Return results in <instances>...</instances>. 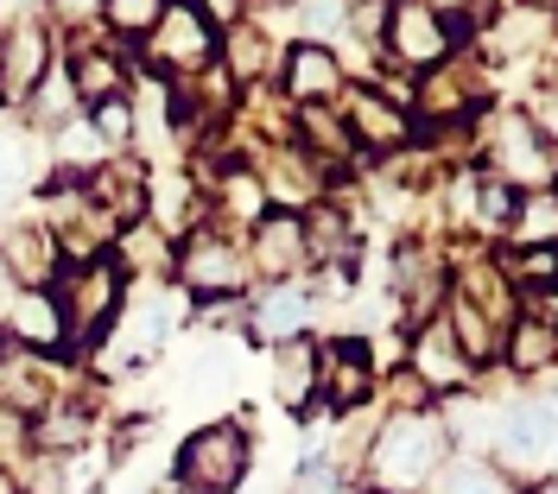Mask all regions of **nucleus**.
<instances>
[{
	"mask_svg": "<svg viewBox=\"0 0 558 494\" xmlns=\"http://www.w3.org/2000/svg\"><path fill=\"white\" fill-rule=\"evenodd\" d=\"M114 267L128 273V280H159V273H172V235L166 229H153V222H134V229H121L114 235Z\"/></svg>",
	"mask_w": 558,
	"mask_h": 494,
	"instance_id": "aec40b11",
	"label": "nucleus"
},
{
	"mask_svg": "<svg viewBox=\"0 0 558 494\" xmlns=\"http://www.w3.org/2000/svg\"><path fill=\"white\" fill-rule=\"evenodd\" d=\"M70 89H76V102H108V96H128V58H121V45H76L70 51Z\"/></svg>",
	"mask_w": 558,
	"mask_h": 494,
	"instance_id": "6ab92c4d",
	"label": "nucleus"
},
{
	"mask_svg": "<svg viewBox=\"0 0 558 494\" xmlns=\"http://www.w3.org/2000/svg\"><path fill=\"white\" fill-rule=\"evenodd\" d=\"M247 280L260 273L267 285H286L305 260H312V247H305V222L292 210H267L254 229H247Z\"/></svg>",
	"mask_w": 558,
	"mask_h": 494,
	"instance_id": "1a4fd4ad",
	"label": "nucleus"
},
{
	"mask_svg": "<svg viewBox=\"0 0 558 494\" xmlns=\"http://www.w3.org/2000/svg\"><path fill=\"white\" fill-rule=\"evenodd\" d=\"M58 152H64L70 165H102V159H108L102 140L89 134V121H70V127H64V146H58Z\"/></svg>",
	"mask_w": 558,
	"mask_h": 494,
	"instance_id": "a19ab883",
	"label": "nucleus"
},
{
	"mask_svg": "<svg viewBox=\"0 0 558 494\" xmlns=\"http://www.w3.org/2000/svg\"><path fill=\"white\" fill-rule=\"evenodd\" d=\"M526 121H533V127H539V140L558 152V89H546V96L533 102V114H526Z\"/></svg>",
	"mask_w": 558,
	"mask_h": 494,
	"instance_id": "79ce46f5",
	"label": "nucleus"
},
{
	"mask_svg": "<svg viewBox=\"0 0 558 494\" xmlns=\"http://www.w3.org/2000/svg\"><path fill=\"white\" fill-rule=\"evenodd\" d=\"M146 184H153V177H146L140 159H102L96 172L83 177V197H89L114 229H134V222H146Z\"/></svg>",
	"mask_w": 558,
	"mask_h": 494,
	"instance_id": "f8f14e48",
	"label": "nucleus"
},
{
	"mask_svg": "<svg viewBox=\"0 0 558 494\" xmlns=\"http://www.w3.org/2000/svg\"><path fill=\"white\" fill-rule=\"evenodd\" d=\"M216 58H222V76L229 83H260L267 64H274V38L260 33V26H222Z\"/></svg>",
	"mask_w": 558,
	"mask_h": 494,
	"instance_id": "393cba45",
	"label": "nucleus"
},
{
	"mask_svg": "<svg viewBox=\"0 0 558 494\" xmlns=\"http://www.w3.org/2000/svg\"><path fill=\"white\" fill-rule=\"evenodd\" d=\"M343 127H349V140L368 146V152H400L407 134H413L407 108L387 102L381 89H349L343 96Z\"/></svg>",
	"mask_w": 558,
	"mask_h": 494,
	"instance_id": "2eb2a0df",
	"label": "nucleus"
},
{
	"mask_svg": "<svg viewBox=\"0 0 558 494\" xmlns=\"http://www.w3.org/2000/svg\"><path fill=\"white\" fill-rule=\"evenodd\" d=\"M343 494H375V489H343Z\"/></svg>",
	"mask_w": 558,
	"mask_h": 494,
	"instance_id": "3c124183",
	"label": "nucleus"
},
{
	"mask_svg": "<svg viewBox=\"0 0 558 494\" xmlns=\"http://www.w3.org/2000/svg\"><path fill=\"white\" fill-rule=\"evenodd\" d=\"M33 437H38V450H76V444L89 437V412H83V406H64V412L51 406V412L38 419Z\"/></svg>",
	"mask_w": 558,
	"mask_h": 494,
	"instance_id": "72a5a7b5",
	"label": "nucleus"
},
{
	"mask_svg": "<svg viewBox=\"0 0 558 494\" xmlns=\"http://www.w3.org/2000/svg\"><path fill=\"white\" fill-rule=\"evenodd\" d=\"M0 349H7V336H0Z\"/></svg>",
	"mask_w": 558,
	"mask_h": 494,
	"instance_id": "603ef678",
	"label": "nucleus"
},
{
	"mask_svg": "<svg viewBox=\"0 0 558 494\" xmlns=\"http://www.w3.org/2000/svg\"><path fill=\"white\" fill-rule=\"evenodd\" d=\"M381 45L393 51V64H407V71H438L451 58V20L432 0H387Z\"/></svg>",
	"mask_w": 558,
	"mask_h": 494,
	"instance_id": "39448f33",
	"label": "nucleus"
},
{
	"mask_svg": "<svg viewBox=\"0 0 558 494\" xmlns=\"http://www.w3.org/2000/svg\"><path fill=\"white\" fill-rule=\"evenodd\" d=\"M432 7H457V13H463V7H470V0H432Z\"/></svg>",
	"mask_w": 558,
	"mask_h": 494,
	"instance_id": "09e8293b",
	"label": "nucleus"
},
{
	"mask_svg": "<svg viewBox=\"0 0 558 494\" xmlns=\"http://www.w3.org/2000/svg\"><path fill=\"white\" fill-rule=\"evenodd\" d=\"M299 127H305V140H312V152H349V127L330 114V102H317V108H305L299 114Z\"/></svg>",
	"mask_w": 558,
	"mask_h": 494,
	"instance_id": "e433bc0d",
	"label": "nucleus"
},
{
	"mask_svg": "<svg viewBox=\"0 0 558 494\" xmlns=\"http://www.w3.org/2000/svg\"><path fill=\"white\" fill-rule=\"evenodd\" d=\"M407 374H413L425 393H457L470 381V355L457 349V336L445 323H425L413 336V361H407Z\"/></svg>",
	"mask_w": 558,
	"mask_h": 494,
	"instance_id": "f3484780",
	"label": "nucleus"
},
{
	"mask_svg": "<svg viewBox=\"0 0 558 494\" xmlns=\"http://www.w3.org/2000/svg\"><path fill=\"white\" fill-rule=\"evenodd\" d=\"M51 76V33L38 20H20L0 33V102H33V89Z\"/></svg>",
	"mask_w": 558,
	"mask_h": 494,
	"instance_id": "9d476101",
	"label": "nucleus"
},
{
	"mask_svg": "<svg viewBox=\"0 0 558 494\" xmlns=\"http://www.w3.org/2000/svg\"><path fill=\"white\" fill-rule=\"evenodd\" d=\"M501 361L514 374H546L558 361V323H539V318H514V330H501Z\"/></svg>",
	"mask_w": 558,
	"mask_h": 494,
	"instance_id": "a878e982",
	"label": "nucleus"
},
{
	"mask_svg": "<svg viewBox=\"0 0 558 494\" xmlns=\"http://www.w3.org/2000/svg\"><path fill=\"white\" fill-rule=\"evenodd\" d=\"M254 7H286V0H254Z\"/></svg>",
	"mask_w": 558,
	"mask_h": 494,
	"instance_id": "8fccbe9b",
	"label": "nucleus"
},
{
	"mask_svg": "<svg viewBox=\"0 0 558 494\" xmlns=\"http://www.w3.org/2000/svg\"><path fill=\"white\" fill-rule=\"evenodd\" d=\"M508 235L514 247H558V190H521Z\"/></svg>",
	"mask_w": 558,
	"mask_h": 494,
	"instance_id": "c85d7f7f",
	"label": "nucleus"
},
{
	"mask_svg": "<svg viewBox=\"0 0 558 494\" xmlns=\"http://www.w3.org/2000/svg\"><path fill=\"white\" fill-rule=\"evenodd\" d=\"M368 393H375V361H368V343L362 336H343V343H324L317 349V399L324 406L349 412Z\"/></svg>",
	"mask_w": 558,
	"mask_h": 494,
	"instance_id": "9b49d317",
	"label": "nucleus"
},
{
	"mask_svg": "<svg viewBox=\"0 0 558 494\" xmlns=\"http://www.w3.org/2000/svg\"><path fill=\"white\" fill-rule=\"evenodd\" d=\"M7 197H13V177H7V165H0V203H7Z\"/></svg>",
	"mask_w": 558,
	"mask_h": 494,
	"instance_id": "49530a36",
	"label": "nucleus"
},
{
	"mask_svg": "<svg viewBox=\"0 0 558 494\" xmlns=\"http://www.w3.org/2000/svg\"><path fill=\"white\" fill-rule=\"evenodd\" d=\"M553 38V13L546 7H508V13H495L488 20V58H526V51H539Z\"/></svg>",
	"mask_w": 558,
	"mask_h": 494,
	"instance_id": "4be33fe9",
	"label": "nucleus"
},
{
	"mask_svg": "<svg viewBox=\"0 0 558 494\" xmlns=\"http://www.w3.org/2000/svg\"><path fill=\"white\" fill-rule=\"evenodd\" d=\"M476 102H483V76L476 71H432V83H418V96H413V108L425 121H457Z\"/></svg>",
	"mask_w": 558,
	"mask_h": 494,
	"instance_id": "b1692460",
	"label": "nucleus"
},
{
	"mask_svg": "<svg viewBox=\"0 0 558 494\" xmlns=\"http://www.w3.org/2000/svg\"><path fill=\"white\" fill-rule=\"evenodd\" d=\"M216 38H222V33L197 13V0H166L159 26L146 33V51H153V64H159V71L197 76L209 58H216Z\"/></svg>",
	"mask_w": 558,
	"mask_h": 494,
	"instance_id": "0eeeda50",
	"label": "nucleus"
},
{
	"mask_svg": "<svg viewBox=\"0 0 558 494\" xmlns=\"http://www.w3.org/2000/svg\"><path fill=\"white\" fill-rule=\"evenodd\" d=\"M58 368H51V355L38 349H20V343H7L0 349V412L7 419H45L51 406H58Z\"/></svg>",
	"mask_w": 558,
	"mask_h": 494,
	"instance_id": "6e6552de",
	"label": "nucleus"
},
{
	"mask_svg": "<svg viewBox=\"0 0 558 494\" xmlns=\"http://www.w3.org/2000/svg\"><path fill=\"white\" fill-rule=\"evenodd\" d=\"M445 330L457 336V349L470 355V368L501 355V323L488 318V311H476L470 298H457V292H451V311H445Z\"/></svg>",
	"mask_w": 558,
	"mask_h": 494,
	"instance_id": "cd10ccee",
	"label": "nucleus"
},
{
	"mask_svg": "<svg viewBox=\"0 0 558 494\" xmlns=\"http://www.w3.org/2000/svg\"><path fill=\"white\" fill-rule=\"evenodd\" d=\"M134 96H108V102H96L89 108V134L102 140V152L108 159H121L128 146H134Z\"/></svg>",
	"mask_w": 558,
	"mask_h": 494,
	"instance_id": "c756f323",
	"label": "nucleus"
},
{
	"mask_svg": "<svg viewBox=\"0 0 558 494\" xmlns=\"http://www.w3.org/2000/svg\"><path fill=\"white\" fill-rule=\"evenodd\" d=\"M13 292H20V280H13L7 260H0V318H7V305H13Z\"/></svg>",
	"mask_w": 558,
	"mask_h": 494,
	"instance_id": "c03bdc74",
	"label": "nucleus"
},
{
	"mask_svg": "<svg viewBox=\"0 0 558 494\" xmlns=\"http://www.w3.org/2000/svg\"><path fill=\"white\" fill-rule=\"evenodd\" d=\"M501 280H514L521 292L558 285V247H508V260H501Z\"/></svg>",
	"mask_w": 558,
	"mask_h": 494,
	"instance_id": "2f4dec72",
	"label": "nucleus"
},
{
	"mask_svg": "<svg viewBox=\"0 0 558 494\" xmlns=\"http://www.w3.org/2000/svg\"><path fill=\"white\" fill-rule=\"evenodd\" d=\"M495 437H501V457L533 469L558 450V399H521L495 419Z\"/></svg>",
	"mask_w": 558,
	"mask_h": 494,
	"instance_id": "ddd939ff",
	"label": "nucleus"
},
{
	"mask_svg": "<svg viewBox=\"0 0 558 494\" xmlns=\"http://www.w3.org/2000/svg\"><path fill=\"white\" fill-rule=\"evenodd\" d=\"M337 89H343V58L330 51V45H292L286 51V96L299 108H317V102H337Z\"/></svg>",
	"mask_w": 558,
	"mask_h": 494,
	"instance_id": "a211bd4d",
	"label": "nucleus"
},
{
	"mask_svg": "<svg viewBox=\"0 0 558 494\" xmlns=\"http://www.w3.org/2000/svg\"><path fill=\"white\" fill-rule=\"evenodd\" d=\"M172 273H178V285H191L204 305H209V298H242V292H247V254H242L235 235H222L216 222H204V229H191V235H184Z\"/></svg>",
	"mask_w": 558,
	"mask_h": 494,
	"instance_id": "20e7f679",
	"label": "nucleus"
},
{
	"mask_svg": "<svg viewBox=\"0 0 558 494\" xmlns=\"http://www.w3.org/2000/svg\"><path fill=\"white\" fill-rule=\"evenodd\" d=\"M526 494H558V476H553V482H533Z\"/></svg>",
	"mask_w": 558,
	"mask_h": 494,
	"instance_id": "de8ad7c7",
	"label": "nucleus"
},
{
	"mask_svg": "<svg viewBox=\"0 0 558 494\" xmlns=\"http://www.w3.org/2000/svg\"><path fill=\"white\" fill-rule=\"evenodd\" d=\"M197 13H204L209 26H235V13H242V0H197Z\"/></svg>",
	"mask_w": 558,
	"mask_h": 494,
	"instance_id": "37998d69",
	"label": "nucleus"
},
{
	"mask_svg": "<svg viewBox=\"0 0 558 494\" xmlns=\"http://www.w3.org/2000/svg\"><path fill=\"white\" fill-rule=\"evenodd\" d=\"M51 298H58V311H64V336H70V343H96L108 323L121 318L128 273L114 267V254H102V260H83V267H70L64 285H58Z\"/></svg>",
	"mask_w": 558,
	"mask_h": 494,
	"instance_id": "7ed1b4c3",
	"label": "nucleus"
},
{
	"mask_svg": "<svg viewBox=\"0 0 558 494\" xmlns=\"http://www.w3.org/2000/svg\"><path fill=\"white\" fill-rule=\"evenodd\" d=\"M70 102H76V89H70V76H58V71L33 89V114L45 127H51V121H70Z\"/></svg>",
	"mask_w": 558,
	"mask_h": 494,
	"instance_id": "4c0bfd02",
	"label": "nucleus"
},
{
	"mask_svg": "<svg viewBox=\"0 0 558 494\" xmlns=\"http://www.w3.org/2000/svg\"><path fill=\"white\" fill-rule=\"evenodd\" d=\"M438 494H514V482H508L495 462L463 457V462H445V469H438Z\"/></svg>",
	"mask_w": 558,
	"mask_h": 494,
	"instance_id": "7c9ffc66",
	"label": "nucleus"
},
{
	"mask_svg": "<svg viewBox=\"0 0 558 494\" xmlns=\"http://www.w3.org/2000/svg\"><path fill=\"white\" fill-rule=\"evenodd\" d=\"M7 336L20 343V349H64V311H58V298H51V285H20L13 292V305H7Z\"/></svg>",
	"mask_w": 558,
	"mask_h": 494,
	"instance_id": "dca6fc26",
	"label": "nucleus"
},
{
	"mask_svg": "<svg viewBox=\"0 0 558 494\" xmlns=\"http://www.w3.org/2000/svg\"><path fill=\"white\" fill-rule=\"evenodd\" d=\"M445 424L432 412H393L368 444V489L375 494H418L445 469Z\"/></svg>",
	"mask_w": 558,
	"mask_h": 494,
	"instance_id": "f257e3e1",
	"label": "nucleus"
},
{
	"mask_svg": "<svg viewBox=\"0 0 558 494\" xmlns=\"http://www.w3.org/2000/svg\"><path fill=\"white\" fill-rule=\"evenodd\" d=\"M0 260H7V273L20 285H45L58 273V242H51V229H13L0 242Z\"/></svg>",
	"mask_w": 558,
	"mask_h": 494,
	"instance_id": "bb28decb",
	"label": "nucleus"
},
{
	"mask_svg": "<svg viewBox=\"0 0 558 494\" xmlns=\"http://www.w3.org/2000/svg\"><path fill=\"white\" fill-rule=\"evenodd\" d=\"M0 494H26V482H20L13 469H0Z\"/></svg>",
	"mask_w": 558,
	"mask_h": 494,
	"instance_id": "a18cd8bd",
	"label": "nucleus"
},
{
	"mask_svg": "<svg viewBox=\"0 0 558 494\" xmlns=\"http://www.w3.org/2000/svg\"><path fill=\"white\" fill-rule=\"evenodd\" d=\"M274 393L286 412H305L317 399V343L299 336V343H279L274 349Z\"/></svg>",
	"mask_w": 558,
	"mask_h": 494,
	"instance_id": "412c9836",
	"label": "nucleus"
},
{
	"mask_svg": "<svg viewBox=\"0 0 558 494\" xmlns=\"http://www.w3.org/2000/svg\"><path fill=\"white\" fill-rule=\"evenodd\" d=\"M247 462H254V444H247L242 424H197L178 450V489L184 494H235L247 482Z\"/></svg>",
	"mask_w": 558,
	"mask_h": 494,
	"instance_id": "f03ea898",
	"label": "nucleus"
},
{
	"mask_svg": "<svg viewBox=\"0 0 558 494\" xmlns=\"http://www.w3.org/2000/svg\"><path fill=\"white\" fill-rule=\"evenodd\" d=\"M553 7H558V0H553Z\"/></svg>",
	"mask_w": 558,
	"mask_h": 494,
	"instance_id": "864d4df0",
	"label": "nucleus"
},
{
	"mask_svg": "<svg viewBox=\"0 0 558 494\" xmlns=\"http://www.w3.org/2000/svg\"><path fill=\"white\" fill-rule=\"evenodd\" d=\"M260 190H267V197H279V203H305L317 184H312V165H305L299 152H286V159H274V165L260 172Z\"/></svg>",
	"mask_w": 558,
	"mask_h": 494,
	"instance_id": "473e14b6",
	"label": "nucleus"
},
{
	"mask_svg": "<svg viewBox=\"0 0 558 494\" xmlns=\"http://www.w3.org/2000/svg\"><path fill=\"white\" fill-rule=\"evenodd\" d=\"M488 172L501 184H526V190H553L558 184V152L539 140V127L526 114H501L488 134Z\"/></svg>",
	"mask_w": 558,
	"mask_h": 494,
	"instance_id": "423d86ee",
	"label": "nucleus"
},
{
	"mask_svg": "<svg viewBox=\"0 0 558 494\" xmlns=\"http://www.w3.org/2000/svg\"><path fill=\"white\" fill-rule=\"evenodd\" d=\"M438 285H445V273H438V254L425 242H400L393 247V292L407 298V311L413 318H425V305L438 298Z\"/></svg>",
	"mask_w": 558,
	"mask_h": 494,
	"instance_id": "5701e85b",
	"label": "nucleus"
},
{
	"mask_svg": "<svg viewBox=\"0 0 558 494\" xmlns=\"http://www.w3.org/2000/svg\"><path fill=\"white\" fill-rule=\"evenodd\" d=\"M159 13H166V0H108L102 7V20L114 38H146L159 26Z\"/></svg>",
	"mask_w": 558,
	"mask_h": 494,
	"instance_id": "c9c22d12",
	"label": "nucleus"
},
{
	"mask_svg": "<svg viewBox=\"0 0 558 494\" xmlns=\"http://www.w3.org/2000/svg\"><path fill=\"white\" fill-rule=\"evenodd\" d=\"M514 203H521L514 184H501L495 172L476 177V229H508L514 222Z\"/></svg>",
	"mask_w": 558,
	"mask_h": 494,
	"instance_id": "f704fd0d",
	"label": "nucleus"
},
{
	"mask_svg": "<svg viewBox=\"0 0 558 494\" xmlns=\"http://www.w3.org/2000/svg\"><path fill=\"white\" fill-rule=\"evenodd\" d=\"M102 7L108 0H45V13L70 26V33H83V26H102Z\"/></svg>",
	"mask_w": 558,
	"mask_h": 494,
	"instance_id": "ea45409f",
	"label": "nucleus"
},
{
	"mask_svg": "<svg viewBox=\"0 0 558 494\" xmlns=\"http://www.w3.org/2000/svg\"><path fill=\"white\" fill-rule=\"evenodd\" d=\"M312 318H317V298L305 285H260V298L247 305V336L279 349V343H299L312 330Z\"/></svg>",
	"mask_w": 558,
	"mask_h": 494,
	"instance_id": "4468645a",
	"label": "nucleus"
},
{
	"mask_svg": "<svg viewBox=\"0 0 558 494\" xmlns=\"http://www.w3.org/2000/svg\"><path fill=\"white\" fill-rule=\"evenodd\" d=\"M337 489H343V476H337L330 457H305L299 476H292V494H337Z\"/></svg>",
	"mask_w": 558,
	"mask_h": 494,
	"instance_id": "58836bf2",
	"label": "nucleus"
}]
</instances>
